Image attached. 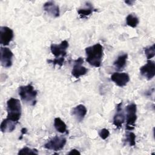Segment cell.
<instances>
[{
    "mask_svg": "<svg viewBox=\"0 0 155 155\" xmlns=\"http://www.w3.org/2000/svg\"><path fill=\"white\" fill-rule=\"evenodd\" d=\"M126 129L133 130L135 127V122L137 119L136 111L137 107L134 103L130 104L126 107Z\"/></svg>",
    "mask_w": 155,
    "mask_h": 155,
    "instance_id": "obj_4",
    "label": "cell"
},
{
    "mask_svg": "<svg viewBox=\"0 0 155 155\" xmlns=\"http://www.w3.org/2000/svg\"><path fill=\"white\" fill-rule=\"evenodd\" d=\"M54 127L55 129L61 133H67V125L65 123L60 117H56L54 119Z\"/></svg>",
    "mask_w": 155,
    "mask_h": 155,
    "instance_id": "obj_17",
    "label": "cell"
},
{
    "mask_svg": "<svg viewBox=\"0 0 155 155\" xmlns=\"http://www.w3.org/2000/svg\"><path fill=\"white\" fill-rule=\"evenodd\" d=\"M27 128H23L21 130V137H19V139H22V135L26 134V133H27Z\"/></svg>",
    "mask_w": 155,
    "mask_h": 155,
    "instance_id": "obj_26",
    "label": "cell"
},
{
    "mask_svg": "<svg viewBox=\"0 0 155 155\" xmlns=\"http://www.w3.org/2000/svg\"><path fill=\"white\" fill-rule=\"evenodd\" d=\"M86 61L91 65L99 67L101 65L103 57V47L99 43L85 48Z\"/></svg>",
    "mask_w": 155,
    "mask_h": 155,
    "instance_id": "obj_1",
    "label": "cell"
},
{
    "mask_svg": "<svg viewBox=\"0 0 155 155\" xmlns=\"http://www.w3.org/2000/svg\"><path fill=\"white\" fill-rule=\"evenodd\" d=\"M16 124L17 122H13L6 118L4 119L1 124V130L2 133L12 132L15 129Z\"/></svg>",
    "mask_w": 155,
    "mask_h": 155,
    "instance_id": "obj_15",
    "label": "cell"
},
{
    "mask_svg": "<svg viewBox=\"0 0 155 155\" xmlns=\"http://www.w3.org/2000/svg\"><path fill=\"white\" fill-rule=\"evenodd\" d=\"M14 36L13 31L8 27H0V43L3 45H7L12 41Z\"/></svg>",
    "mask_w": 155,
    "mask_h": 155,
    "instance_id": "obj_8",
    "label": "cell"
},
{
    "mask_svg": "<svg viewBox=\"0 0 155 155\" xmlns=\"http://www.w3.org/2000/svg\"><path fill=\"white\" fill-rule=\"evenodd\" d=\"M84 62L82 58L80 57L74 61V65L71 71V74L76 78H79L80 76L85 74L88 70L82 65Z\"/></svg>",
    "mask_w": 155,
    "mask_h": 155,
    "instance_id": "obj_10",
    "label": "cell"
},
{
    "mask_svg": "<svg viewBox=\"0 0 155 155\" xmlns=\"http://www.w3.org/2000/svg\"><path fill=\"white\" fill-rule=\"evenodd\" d=\"M67 140L63 136H56L44 145V148L53 151H59L62 150L66 144Z\"/></svg>",
    "mask_w": 155,
    "mask_h": 155,
    "instance_id": "obj_5",
    "label": "cell"
},
{
    "mask_svg": "<svg viewBox=\"0 0 155 155\" xmlns=\"http://www.w3.org/2000/svg\"><path fill=\"white\" fill-rule=\"evenodd\" d=\"M87 8H81L78 10V13L81 16V18H85L90 15L93 11H96L95 9H94L93 5L90 3L87 2Z\"/></svg>",
    "mask_w": 155,
    "mask_h": 155,
    "instance_id": "obj_18",
    "label": "cell"
},
{
    "mask_svg": "<svg viewBox=\"0 0 155 155\" xmlns=\"http://www.w3.org/2000/svg\"><path fill=\"white\" fill-rule=\"evenodd\" d=\"M44 9L48 15L54 18H57L59 16V7L53 1L46 2L44 4Z\"/></svg>",
    "mask_w": 155,
    "mask_h": 155,
    "instance_id": "obj_13",
    "label": "cell"
},
{
    "mask_svg": "<svg viewBox=\"0 0 155 155\" xmlns=\"http://www.w3.org/2000/svg\"><path fill=\"white\" fill-rule=\"evenodd\" d=\"M111 79L117 86L122 87L130 81V76L126 73H114L111 76Z\"/></svg>",
    "mask_w": 155,
    "mask_h": 155,
    "instance_id": "obj_11",
    "label": "cell"
},
{
    "mask_svg": "<svg viewBox=\"0 0 155 155\" xmlns=\"http://www.w3.org/2000/svg\"><path fill=\"white\" fill-rule=\"evenodd\" d=\"M18 154H38V151L36 149H31L28 147H24L23 148L19 150Z\"/></svg>",
    "mask_w": 155,
    "mask_h": 155,
    "instance_id": "obj_21",
    "label": "cell"
},
{
    "mask_svg": "<svg viewBox=\"0 0 155 155\" xmlns=\"http://www.w3.org/2000/svg\"><path fill=\"white\" fill-rule=\"evenodd\" d=\"M144 52L148 60L153 58L155 55V44H153L151 46L145 47L144 48Z\"/></svg>",
    "mask_w": 155,
    "mask_h": 155,
    "instance_id": "obj_20",
    "label": "cell"
},
{
    "mask_svg": "<svg viewBox=\"0 0 155 155\" xmlns=\"http://www.w3.org/2000/svg\"><path fill=\"white\" fill-rule=\"evenodd\" d=\"M13 56V54L8 48L1 47V62L4 67L8 68L12 66Z\"/></svg>",
    "mask_w": 155,
    "mask_h": 155,
    "instance_id": "obj_9",
    "label": "cell"
},
{
    "mask_svg": "<svg viewBox=\"0 0 155 155\" xmlns=\"http://www.w3.org/2000/svg\"><path fill=\"white\" fill-rule=\"evenodd\" d=\"M140 73L147 80L152 79L155 75V63L154 61L148 60L147 62L140 68Z\"/></svg>",
    "mask_w": 155,
    "mask_h": 155,
    "instance_id": "obj_6",
    "label": "cell"
},
{
    "mask_svg": "<svg viewBox=\"0 0 155 155\" xmlns=\"http://www.w3.org/2000/svg\"><path fill=\"white\" fill-rule=\"evenodd\" d=\"M127 58H128V54L127 53H124L119 55L117 57V59L113 63V65L115 67V68L118 70H122L126 64Z\"/></svg>",
    "mask_w": 155,
    "mask_h": 155,
    "instance_id": "obj_16",
    "label": "cell"
},
{
    "mask_svg": "<svg viewBox=\"0 0 155 155\" xmlns=\"http://www.w3.org/2000/svg\"><path fill=\"white\" fill-rule=\"evenodd\" d=\"M47 62L48 63H52L54 65H59L60 67H61L64 62V57H60V58H56L53 60H47Z\"/></svg>",
    "mask_w": 155,
    "mask_h": 155,
    "instance_id": "obj_23",
    "label": "cell"
},
{
    "mask_svg": "<svg viewBox=\"0 0 155 155\" xmlns=\"http://www.w3.org/2000/svg\"><path fill=\"white\" fill-rule=\"evenodd\" d=\"M126 22L128 26L134 28L137 27L139 24V19L136 15L133 14H129L126 18Z\"/></svg>",
    "mask_w": 155,
    "mask_h": 155,
    "instance_id": "obj_19",
    "label": "cell"
},
{
    "mask_svg": "<svg viewBox=\"0 0 155 155\" xmlns=\"http://www.w3.org/2000/svg\"><path fill=\"white\" fill-rule=\"evenodd\" d=\"M136 135L133 132H128L126 134V142H128L130 146H134L136 145Z\"/></svg>",
    "mask_w": 155,
    "mask_h": 155,
    "instance_id": "obj_22",
    "label": "cell"
},
{
    "mask_svg": "<svg viewBox=\"0 0 155 155\" xmlns=\"http://www.w3.org/2000/svg\"><path fill=\"white\" fill-rule=\"evenodd\" d=\"M125 2L128 5H132L133 4L134 2V1H125Z\"/></svg>",
    "mask_w": 155,
    "mask_h": 155,
    "instance_id": "obj_27",
    "label": "cell"
},
{
    "mask_svg": "<svg viewBox=\"0 0 155 155\" xmlns=\"http://www.w3.org/2000/svg\"><path fill=\"white\" fill-rule=\"evenodd\" d=\"M68 47V43L66 40L61 42L60 44L57 45L52 44L50 46V50L52 54L56 57H65L67 54V49Z\"/></svg>",
    "mask_w": 155,
    "mask_h": 155,
    "instance_id": "obj_7",
    "label": "cell"
},
{
    "mask_svg": "<svg viewBox=\"0 0 155 155\" xmlns=\"http://www.w3.org/2000/svg\"><path fill=\"white\" fill-rule=\"evenodd\" d=\"M87 112L86 107L82 104H79L72 109L71 114L74 116L78 122H81L84 119Z\"/></svg>",
    "mask_w": 155,
    "mask_h": 155,
    "instance_id": "obj_14",
    "label": "cell"
},
{
    "mask_svg": "<svg viewBox=\"0 0 155 155\" xmlns=\"http://www.w3.org/2000/svg\"><path fill=\"white\" fill-rule=\"evenodd\" d=\"M7 118L15 122H18L21 116V105L19 100L12 97L7 102Z\"/></svg>",
    "mask_w": 155,
    "mask_h": 155,
    "instance_id": "obj_2",
    "label": "cell"
},
{
    "mask_svg": "<svg viewBox=\"0 0 155 155\" xmlns=\"http://www.w3.org/2000/svg\"><path fill=\"white\" fill-rule=\"evenodd\" d=\"M122 102H120L117 105L116 112L113 117V124L117 128L122 127L123 123L125 121V115L122 108Z\"/></svg>",
    "mask_w": 155,
    "mask_h": 155,
    "instance_id": "obj_12",
    "label": "cell"
},
{
    "mask_svg": "<svg viewBox=\"0 0 155 155\" xmlns=\"http://www.w3.org/2000/svg\"><path fill=\"white\" fill-rule=\"evenodd\" d=\"M38 92L31 84L21 86L19 88V95L24 102L28 105L34 106L36 103Z\"/></svg>",
    "mask_w": 155,
    "mask_h": 155,
    "instance_id": "obj_3",
    "label": "cell"
},
{
    "mask_svg": "<svg viewBox=\"0 0 155 155\" xmlns=\"http://www.w3.org/2000/svg\"><path fill=\"white\" fill-rule=\"evenodd\" d=\"M68 154H70V155H73V154H80L81 153H80L78 150H77L76 149H73V150H71Z\"/></svg>",
    "mask_w": 155,
    "mask_h": 155,
    "instance_id": "obj_25",
    "label": "cell"
},
{
    "mask_svg": "<svg viewBox=\"0 0 155 155\" xmlns=\"http://www.w3.org/2000/svg\"><path fill=\"white\" fill-rule=\"evenodd\" d=\"M99 134L100 137H101L102 139L105 140V139H106L109 136V135H110V132H109V131H108L107 129H106V128H103V129H102V130L100 131V132L99 133Z\"/></svg>",
    "mask_w": 155,
    "mask_h": 155,
    "instance_id": "obj_24",
    "label": "cell"
}]
</instances>
